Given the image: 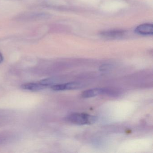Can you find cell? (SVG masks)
<instances>
[{
    "instance_id": "52a82bcc",
    "label": "cell",
    "mask_w": 153,
    "mask_h": 153,
    "mask_svg": "<svg viewBox=\"0 0 153 153\" xmlns=\"http://www.w3.org/2000/svg\"><path fill=\"white\" fill-rule=\"evenodd\" d=\"M3 57L2 54H1V53L0 52V63H1V62H3Z\"/></svg>"
},
{
    "instance_id": "6da1fadb",
    "label": "cell",
    "mask_w": 153,
    "mask_h": 153,
    "mask_svg": "<svg viewBox=\"0 0 153 153\" xmlns=\"http://www.w3.org/2000/svg\"><path fill=\"white\" fill-rule=\"evenodd\" d=\"M66 120L73 124L77 125L91 124L97 120V117L85 113H73L67 116Z\"/></svg>"
},
{
    "instance_id": "ba28073f",
    "label": "cell",
    "mask_w": 153,
    "mask_h": 153,
    "mask_svg": "<svg viewBox=\"0 0 153 153\" xmlns=\"http://www.w3.org/2000/svg\"><path fill=\"white\" fill-rule=\"evenodd\" d=\"M5 141V139L0 138V145L3 144Z\"/></svg>"
},
{
    "instance_id": "8992f818",
    "label": "cell",
    "mask_w": 153,
    "mask_h": 153,
    "mask_svg": "<svg viewBox=\"0 0 153 153\" xmlns=\"http://www.w3.org/2000/svg\"><path fill=\"white\" fill-rule=\"evenodd\" d=\"M124 32L120 30H111L102 32L101 33L102 36L106 38L114 39L121 37L123 35Z\"/></svg>"
},
{
    "instance_id": "5b68a950",
    "label": "cell",
    "mask_w": 153,
    "mask_h": 153,
    "mask_svg": "<svg viewBox=\"0 0 153 153\" xmlns=\"http://www.w3.org/2000/svg\"><path fill=\"white\" fill-rule=\"evenodd\" d=\"M136 32L143 35H150L153 33V25L145 24L138 26L136 28Z\"/></svg>"
},
{
    "instance_id": "3957f363",
    "label": "cell",
    "mask_w": 153,
    "mask_h": 153,
    "mask_svg": "<svg viewBox=\"0 0 153 153\" xmlns=\"http://www.w3.org/2000/svg\"><path fill=\"white\" fill-rule=\"evenodd\" d=\"M21 88L22 89L27 91L37 92L47 88V87L39 81L38 82L25 83L21 85Z\"/></svg>"
},
{
    "instance_id": "7a4b0ae2",
    "label": "cell",
    "mask_w": 153,
    "mask_h": 153,
    "mask_svg": "<svg viewBox=\"0 0 153 153\" xmlns=\"http://www.w3.org/2000/svg\"><path fill=\"white\" fill-rule=\"evenodd\" d=\"M81 84L78 82H70L65 84H55L51 86V88L53 91H63L77 89L81 87Z\"/></svg>"
},
{
    "instance_id": "277c9868",
    "label": "cell",
    "mask_w": 153,
    "mask_h": 153,
    "mask_svg": "<svg viewBox=\"0 0 153 153\" xmlns=\"http://www.w3.org/2000/svg\"><path fill=\"white\" fill-rule=\"evenodd\" d=\"M107 88H96L86 90L82 93L81 96L83 98H88L96 96L106 94Z\"/></svg>"
}]
</instances>
